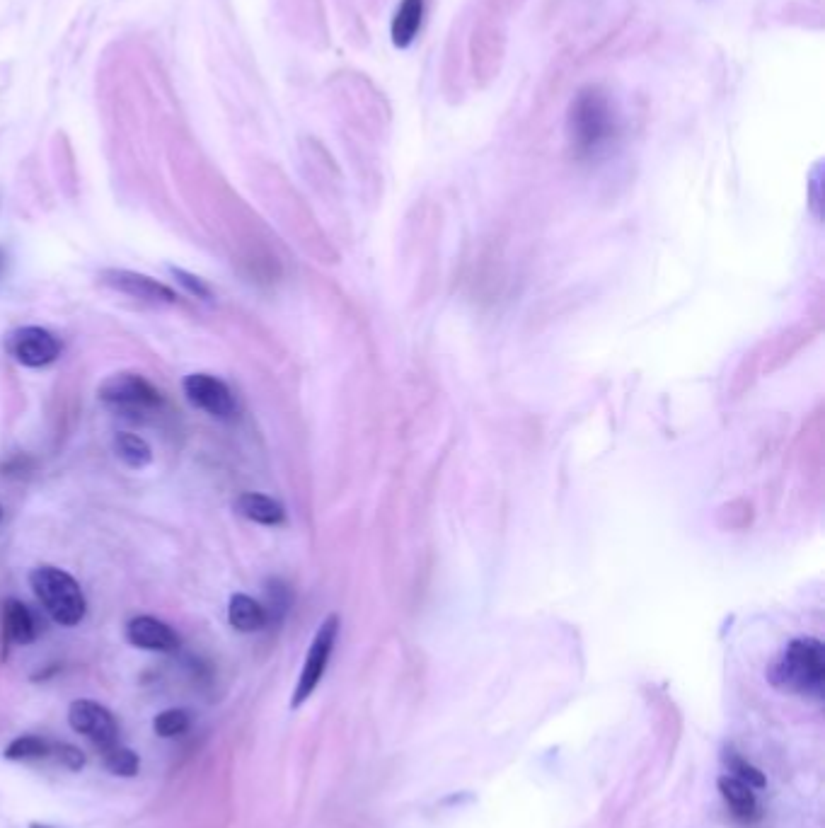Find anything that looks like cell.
<instances>
[{
  "instance_id": "obj_1",
  "label": "cell",
  "mask_w": 825,
  "mask_h": 828,
  "mask_svg": "<svg viewBox=\"0 0 825 828\" xmlns=\"http://www.w3.org/2000/svg\"><path fill=\"white\" fill-rule=\"evenodd\" d=\"M617 136V112L608 92L586 88L569 109V138L576 158H598Z\"/></svg>"
},
{
  "instance_id": "obj_2",
  "label": "cell",
  "mask_w": 825,
  "mask_h": 828,
  "mask_svg": "<svg viewBox=\"0 0 825 828\" xmlns=\"http://www.w3.org/2000/svg\"><path fill=\"white\" fill-rule=\"evenodd\" d=\"M767 681L784 693L821 700L825 690L823 642L816 637H799L789 642L767 669Z\"/></svg>"
},
{
  "instance_id": "obj_3",
  "label": "cell",
  "mask_w": 825,
  "mask_h": 828,
  "mask_svg": "<svg viewBox=\"0 0 825 828\" xmlns=\"http://www.w3.org/2000/svg\"><path fill=\"white\" fill-rule=\"evenodd\" d=\"M30 586L49 618L63 628H75L88 613L83 589L66 569L54 565L34 567L30 572Z\"/></svg>"
},
{
  "instance_id": "obj_4",
  "label": "cell",
  "mask_w": 825,
  "mask_h": 828,
  "mask_svg": "<svg viewBox=\"0 0 825 828\" xmlns=\"http://www.w3.org/2000/svg\"><path fill=\"white\" fill-rule=\"evenodd\" d=\"M97 398L119 414H146L163 402L160 390L134 371H119L97 385Z\"/></svg>"
},
{
  "instance_id": "obj_5",
  "label": "cell",
  "mask_w": 825,
  "mask_h": 828,
  "mask_svg": "<svg viewBox=\"0 0 825 828\" xmlns=\"http://www.w3.org/2000/svg\"><path fill=\"white\" fill-rule=\"evenodd\" d=\"M337 635H339V618L337 615H330V618H325V623L317 628L313 644H310V649H308V657H305L303 669H300L296 690H293V698H291L293 710H298V707L315 693V688L320 686L322 676H325L327 666H330L334 644H337Z\"/></svg>"
},
{
  "instance_id": "obj_6",
  "label": "cell",
  "mask_w": 825,
  "mask_h": 828,
  "mask_svg": "<svg viewBox=\"0 0 825 828\" xmlns=\"http://www.w3.org/2000/svg\"><path fill=\"white\" fill-rule=\"evenodd\" d=\"M5 352L13 356L17 364L27 368H44L54 364L61 356V342L54 332L44 330V327H17L5 337Z\"/></svg>"
},
{
  "instance_id": "obj_7",
  "label": "cell",
  "mask_w": 825,
  "mask_h": 828,
  "mask_svg": "<svg viewBox=\"0 0 825 828\" xmlns=\"http://www.w3.org/2000/svg\"><path fill=\"white\" fill-rule=\"evenodd\" d=\"M68 724L73 732L83 734L97 749L114 746L119 739V727L112 712L95 700H73L68 707Z\"/></svg>"
},
{
  "instance_id": "obj_8",
  "label": "cell",
  "mask_w": 825,
  "mask_h": 828,
  "mask_svg": "<svg viewBox=\"0 0 825 828\" xmlns=\"http://www.w3.org/2000/svg\"><path fill=\"white\" fill-rule=\"evenodd\" d=\"M184 395L192 402L196 410L211 414L216 419H233L235 407L233 390L225 385L221 378L211 376V373H189L182 383Z\"/></svg>"
},
{
  "instance_id": "obj_9",
  "label": "cell",
  "mask_w": 825,
  "mask_h": 828,
  "mask_svg": "<svg viewBox=\"0 0 825 828\" xmlns=\"http://www.w3.org/2000/svg\"><path fill=\"white\" fill-rule=\"evenodd\" d=\"M100 281L109 286V289L126 293V296L136 298V301L177 303V293L170 286L148 274L131 272V269H102Z\"/></svg>"
},
{
  "instance_id": "obj_10",
  "label": "cell",
  "mask_w": 825,
  "mask_h": 828,
  "mask_svg": "<svg viewBox=\"0 0 825 828\" xmlns=\"http://www.w3.org/2000/svg\"><path fill=\"white\" fill-rule=\"evenodd\" d=\"M126 642L146 652L172 654L180 649V635L153 615H136L126 623Z\"/></svg>"
},
{
  "instance_id": "obj_11",
  "label": "cell",
  "mask_w": 825,
  "mask_h": 828,
  "mask_svg": "<svg viewBox=\"0 0 825 828\" xmlns=\"http://www.w3.org/2000/svg\"><path fill=\"white\" fill-rule=\"evenodd\" d=\"M0 625H3L5 642L13 644H32L39 637V625L30 606H25L17 598H8L0 606Z\"/></svg>"
},
{
  "instance_id": "obj_12",
  "label": "cell",
  "mask_w": 825,
  "mask_h": 828,
  "mask_svg": "<svg viewBox=\"0 0 825 828\" xmlns=\"http://www.w3.org/2000/svg\"><path fill=\"white\" fill-rule=\"evenodd\" d=\"M235 511L242 519L259 523V526H281L286 521V509L274 497L259 492H245L235 499Z\"/></svg>"
},
{
  "instance_id": "obj_13",
  "label": "cell",
  "mask_w": 825,
  "mask_h": 828,
  "mask_svg": "<svg viewBox=\"0 0 825 828\" xmlns=\"http://www.w3.org/2000/svg\"><path fill=\"white\" fill-rule=\"evenodd\" d=\"M717 787L721 792V797H724V802L729 804L731 812L734 816H738L741 821H755L760 816V804H758V797H755V790L753 787H748L746 782L736 780L734 775H721L717 780Z\"/></svg>"
},
{
  "instance_id": "obj_14",
  "label": "cell",
  "mask_w": 825,
  "mask_h": 828,
  "mask_svg": "<svg viewBox=\"0 0 825 828\" xmlns=\"http://www.w3.org/2000/svg\"><path fill=\"white\" fill-rule=\"evenodd\" d=\"M228 623L238 632H259L269 625L267 611L247 594H233L228 601Z\"/></svg>"
},
{
  "instance_id": "obj_15",
  "label": "cell",
  "mask_w": 825,
  "mask_h": 828,
  "mask_svg": "<svg viewBox=\"0 0 825 828\" xmlns=\"http://www.w3.org/2000/svg\"><path fill=\"white\" fill-rule=\"evenodd\" d=\"M424 10V0H402L395 17H392V44L400 46V49H407V46L417 39L421 22H424Z\"/></svg>"
},
{
  "instance_id": "obj_16",
  "label": "cell",
  "mask_w": 825,
  "mask_h": 828,
  "mask_svg": "<svg viewBox=\"0 0 825 828\" xmlns=\"http://www.w3.org/2000/svg\"><path fill=\"white\" fill-rule=\"evenodd\" d=\"M112 448L121 463L131 470H143L153 463V448L148 446V441L143 436L134 434V431H119V434H114Z\"/></svg>"
},
{
  "instance_id": "obj_17",
  "label": "cell",
  "mask_w": 825,
  "mask_h": 828,
  "mask_svg": "<svg viewBox=\"0 0 825 828\" xmlns=\"http://www.w3.org/2000/svg\"><path fill=\"white\" fill-rule=\"evenodd\" d=\"M102 763L112 775H119V778H134L141 770V758H138L136 751L126 749V746L114 744L102 749Z\"/></svg>"
},
{
  "instance_id": "obj_18",
  "label": "cell",
  "mask_w": 825,
  "mask_h": 828,
  "mask_svg": "<svg viewBox=\"0 0 825 828\" xmlns=\"http://www.w3.org/2000/svg\"><path fill=\"white\" fill-rule=\"evenodd\" d=\"M721 761H724V766L729 768V775H734L736 780L746 782L748 787H753V790H763L767 785L763 770L755 768L753 763H748L746 758L741 756V753L731 749V746H726L724 753H721Z\"/></svg>"
},
{
  "instance_id": "obj_19",
  "label": "cell",
  "mask_w": 825,
  "mask_h": 828,
  "mask_svg": "<svg viewBox=\"0 0 825 828\" xmlns=\"http://www.w3.org/2000/svg\"><path fill=\"white\" fill-rule=\"evenodd\" d=\"M49 753H51L49 741L39 739V736H34V734H25L10 741V744L5 746L3 756L8 758V761H37V758H46Z\"/></svg>"
},
{
  "instance_id": "obj_20",
  "label": "cell",
  "mask_w": 825,
  "mask_h": 828,
  "mask_svg": "<svg viewBox=\"0 0 825 828\" xmlns=\"http://www.w3.org/2000/svg\"><path fill=\"white\" fill-rule=\"evenodd\" d=\"M267 603H262L264 611H267V620L271 623H281L286 618L288 608H291V589L281 582V579H269L267 582Z\"/></svg>"
},
{
  "instance_id": "obj_21",
  "label": "cell",
  "mask_w": 825,
  "mask_h": 828,
  "mask_svg": "<svg viewBox=\"0 0 825 828\" xmlns=\"http://www.w3.org/2000/svg\"><path fill=\"white\" fill-rule=\"evenodd\" d=\"M192 727V717H189L187 710H163L160 715H155L153 720V732L160 736V739H175V736H182L189 732Z\"/></svg>"
},
{
  "instance_id": "obj_22",
  "label": "cell",
  "mask_w": 825,
  "mask_h": 828,
  "mask_svg": "<svg viewBox=\"0 0 825 828\" xmlns=\"http://www.w3.org/2000/svg\"><path fill=\"white\" fill-rule=\"evenodd\" d=\"M170 274L175 276L177 284H180L187 293H192L194 298H201V301H211V289H209V284H206L204 279H199V276L189 274L187 269H180V267H170Z\"/></svg>"
},
{
  "instance_id": "obj_23",
  "label": "cell",
  "mask_w": 825,
  "mask_h": 828,
  "mask_svg": "<svg viewBox=\"0 0 825 828\" xmlns=\"http://www.w3.org/2000/svg\"><path fill=\"white\" fill-rule=\"evenodd\" d=\"M49 756L56 758V763H61V768L66 770H80L85 766V756L78 746L73 744H56L51 746Z\"/></svg>"
},
{
  "instance_id": "obj_24",
  "label": "cell",
  "mask_w": 825,
  "mask_h": 828,
  "mask_svg": "<svg viewBox=\"0 0 825 828\" xmlns=\"http://www.w3.org/2000/svg\"><path fill=\"white\" fill-rule=\"evenodd\" d=\"M32 468H34V460L27 456V453H17V456L5 460L0 470H3V475H8V477H22L30 473Z\"/></svg>"
},
{
  "instance_id": "obj_25",
  "label": "cell",
  "mask_w": 825,
  "mask_h": 828,
  "mask_svg": "<svg viewBox=\"0 0 825 828\" xmlns=\"http://www.w3.org/2000/svg\"><path fill=\"white\" fill-rule=\"evenodd\" d=\"M30 828H51V826H44V824H30Z\"/></svg>"
},
{
  "instance_id": "obj_26",
  "label": "cell",
  "mask_w": 825,
  "mask_h": 828,
  "mask_svg": "<svg viewBox=\"0 0 825 828\" xmlns=\"http://www.w3.org/2000/svg\"><path fill=\"white\" fill-rule=\"evenodd\" d=\"M0 269H3V252H0Z\"/></svg>"
},
{
  "instance_id": "obj_27",
  "label": "cell",
  "mask_w": 825,
  "mask_h": 828,
  "mask_svg": "<svg viewBox=\"0 0 825 828\" xmlns=\"http://www.w3.org/2000/svg\"><path fill=\"white\" fill-rule=\"evenodd\" d=\"M0 519H3V506H0Z\"/></svg>"
}]
</instances>
